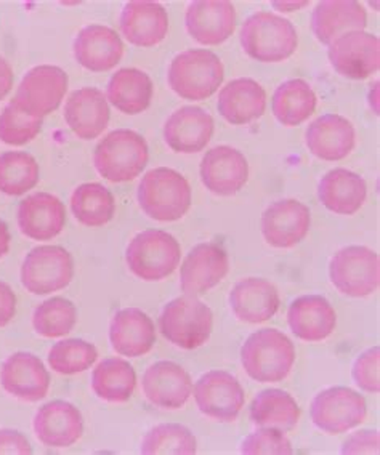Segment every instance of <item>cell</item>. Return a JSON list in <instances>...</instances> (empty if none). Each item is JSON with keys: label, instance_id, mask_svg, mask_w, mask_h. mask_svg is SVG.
I'll return each mask as SVG.
<instances>
[{"label": "cell", "instance_id": "obj_1", "mask_svg": "<svg viewBox=\"0 0 380 455\" xmlns=\"http://www.w3.org/2000/svg\"><path fill=\"white\" fill-rule=\"evenodd\" d=\"M295 363V347L278 329H262L251 333L241 348V364L246 374L259 383L283 382Z\"/></svg>", "mask_w": 380, "mask_h": 455}, {"label": "cell", "instance_id": "obj_2", "mask_svg": "<svg viewBox=\"0 0 380 455\" xmlns=\"http://www.w3.org/2000/svg\"><path fill=\"white\" fill-rule=\"evenodd\" d=\"M137 199L141 211L156 221H177L191 207V187L180 172L158 167L146 172L138 185Z\"/></svg>", "mask_w": 380, "mask_h": 455}, {"label": "cell", "instance_id": "obj_3", "mask_svg": "<svg viewBox=\"0 0 380 455\" xmlns=\"http://www.w3.org/2000/svg\"><path fill=\"white\" fill-rule=\"evenodd\" d=\"M225 79V68L211 50L191 49L178 53L170 61L167 81L178 97L203 101L219 90Z\"/></svg>", "mask_w": 380, "mask_h": 455}, {"label": "cell", "instance_id": "obj_4", "mask_svg": "<svg viewBox=\"0 0 380 455\" xmlns=\"http://www.w3.org/2000/svg\"><path fill=\"white\" fill-rule=\"evenodd\" d=\"M239 41L244 52L260 63H281L295 53L299 36L289 20L257 12L244 21Z\"/></svg>", "mask_w": 380, "mask_h": 455}, {"label": "cell", "instance_id": "obj_5", "mask_svg": "<svg viewBox=\"0 0 380 455\" xmlns=\"http://www.w3.org/2000/svg\"><path fill=\"white\" fill-rule=\"evenodd\" d=\"M150 159V149L146 140L129 129L108 133L100 140L93 164L98 173L111 183H125L141 175Z\"/></svg>", "mask_w": 380, "mask_h": 455}, {"label": "cell", "instance_id": "obj_6", "mask_svg": "<svg viewBox=\"0 0 380 455\" xmlns=\"http://www.w3.org/2000/svg\"><path fill=\"white\" fill-rule=\"evenodd\" d=\"M212 309L193 295L169 301L159 316V331L166 340L182 350H196L211 339Z\"/></svg>", "mask_w": 380, "mask_h": 455}, {"label": "cell", "instance_id": "obj_7", "mask_svg": "<svg viewBox=\"0 0 380 455\" xmlns=\"http://www.w3.org/2000/svg\"><path fill=\"white\" fill-rule=\"evenodd\" d=\"M180 259L182 247L177 239L162 229L138 233L125 251V261L132 275L146 283L170 276L180 265Z\"/></svg>", "mask_w": 380, "mask_h": 455}, {"label": "cell", "instance_id": "obj_8", "mask_svg": "<svg viewBox=\"0 0 380 455\" xmlns=\"http://www.w3.org/2000/svg\"><path fill=\"white\" fill-rule=\"evenodd\" d=\"M329 277L332 285L347 297H369L379 289V255L364 245L344 247L332 257Z\"/></svg>", "mask_w": 380, "mask_h": 455}, {"label": "cell", "instance_id": "obj_9", "mask_svg": "<svg viewBox=\"0 0 380 455\" xmlns=\"http://www.w3.org/2000/svg\"><path fill=\"white\" fill-rule=\"evenodd\" d=\"M74 261L60 245H39L26 255L21 265V284L34 295H49L71 284Z\"/></svg>", "mask_w": 380, "mask_h": 455}, {"label": "cell", "instance_id": "obj_10", "mask_svg": "<svg viewBox=\"0 0 380 455\" xmlns=\"http://www.w3.org/2000/svg\"><path fill=\"white\" fill-rule=\"evenodd\" d=\"M368 404L363 395L347 387H332L316 395L310 406V417L318 430L342 435L366 420Z\"/></svg>", "mask_w": 380, "mask_h": 455}, {"label": "cell", "instance_id": "obj_11", "mask_svg": "<svg viewBox=\"0 0 380 455\" xmlns=\"http://www.w3.org/2000/svg\"><path fill=\"white\" fill-rule=\"evenodd\" d=\"M68 92V74L58 66H36L26 73L18 85L15 105L37 119L57 111Z\"/></svg>", "mask_w": 380, "mask_h": 455}, {"label": "cell", "instance_id": "obj_12", "mask_svg": "<svg viewBox=\"0 0 380 455\" xmlns=\"http://www.w3.org/2000/svg\"><path fill=\"white\" fill-rule=\"evenodd\" d=\"M196 406L217 422H235L243 411L246 391L235 375L225 371L204 374L193 388Z\"/></svg>", "mask_w": 380, "mask_h": 455}, {"label": "cell", "instance_id": "obj_13", "mask_svg": "<svg viewBox=\"0 0 380 455\" xmlns=\"http://www.w3.org/2000/svg\"><path fill=\"white\" fill-rule=\"evenodd\" d=\"M327 58L334 71L342 77L363 81L379 71V37L364 31L344 34L329 45Z\"/></svg>", "mask_w": 380, "mask_h": 455}, {"label": "cell", "instance_id": "obj_14", "mask_svg": "<svg viewBox=\"0 0 380 455\" xmlns=\"http://www.w3.org/2000/svg\"><path fill=\"white\" fill-rule=\"evenodd\" d=\"M311 213L297 199H281L268 205L262 215V235L275 249H291L300 244L310 231Z\"/></svg>", "mask_w": 380, "mask_h": 455}, {"label": "cell", "instance_id": "obj_15", "mask_svg": "<svg viewBox=\"0 0 380 455\" xmlns=\"http://www.w3.org/2000/svg\"><path fill=\"white\" fill-rule=\"evenodd\" d=\"M230 271L228 253L214 243L191 249L180 268V289L185 295L199 297L219 285Z\"/></svg>", "mask_w": 380, "mask_h": 455}, {"label": "cell", "instance_id": "obj_16", "mask_svg": "<svg viewBox=\"0 0 380 455\" xmlns=\"http://www.w3.org/2000/svg\"><path fill=\"white\" fill-rule=\"evenodd\" d=\"M199 175L204 187L212 195L235 196L249 180V164L243 153L236 148L215 147L209 149L201 161Z\"/></svg>", "mask_w": 380, "mask_h": 455}, {"label": "cell", "instance_id": "obj_17", "mask_svg": "<svg viewBox=\"0 0 380 455\" xmlns=\"http://www.w3.org/2000/svg\"><path fill=\"white\" fill-rule=\"evenodd\" d=\"M0 383L13 398L37 403L49 395L50 374L41 358L33 353L18 351L2 364Z\"/></svg>", "mask_w": 380, "mask_h": 455}, {"label": "cell", "instance_id": "obj_18", "mask_svg": "<svg viewBox=\"0 0 380 455\" xmlns=\"http://www.w3.org/2000/svg\"><path fill=\"white\" fill-rule=\"evenodd\" d=\"M141 388L153 406L164 411H177L191 398L193 380L177 363L159 361L146 369Z\"/></svg>", "mask_w": 380, "mask_h": 455}, {"label": "cell", "instance_id": "obj_19", "mask_svg": "<svg viewBox=\"0 0 380 455\" xmlns=\"http://www.w3.org/2000/svg\"><path fill=\"white\" fill-rule=\"evenodd\" d=\"M186 31L203 45H220L236 29V10L227 0H198L188 5Z\"/></svg>", "mask_w": 380, "mask_h": 455}, {"label": "cell", "instance_id": "obj_20", "mask_svg": "<svg viewBox=\"0 0 380 455\" xmlns=\"http://www.w3.org/2000/svg\"><path fill=\"white\" fill-rule=\"evenodd\" d=\"M211 114L198 106H183L170 114L164 124V140L167 147L180 155L201 153L214 135Z\"/></svg>", "mask_w": 380, "mask_h": 455}, {"label": "cell", "instance_id": "obj_21", "mask_svg": "<svg viewBox=\"0 0 380 455\" xmlns=\"http://www.w3.org/2000/svg\"><path fill=\"white\" fill-rule=\"evenodd\" d=\"M305 143L308 151L318 159L337 163L353 151L355 127L339 114H324L308 125Z\"/></svg>", "mask_w": 380, "mask_h": 455}, {"label": "cell", "instance_id": "obj_22", "mask_svg": "<svg viewBox=\"0 0 380 455\" xmlns=\"http://www.w3.org/2000/svg\"><path fill=\"white\" fill-rule=\"evenodd\" d=\"M34 433L45 447H71L84 433L81 411L68 401H50L34 417Z\"/></svg>", "mask_w": 380, "mask_h": 455}, {"label": "cell", "instance_id": "obj_23", "mask_svg": "<svg viewBox=\"0 0 380 455\" xmlns=\"http://www.w3.org/2000/svg\"><path fill=\"white\" fill-rule=\"evenodd\" d=\"M109 105L101 90L84 87L74 90L65 105V121L77 139L95 140L109 124Z\"/></svg>", "mask_w": 380, "mask_h": 455}, {"label": "cell", "instance_id": "obj_24", "mask_svg": "<svg viewBox=\"0 0 380 455\" xmlns=\"http://www.w3.org/2000/svg\"><path fill=\"white\" fill-rule=\"evenodd\" d=\"M66 225V207L57 196L36 193L28 196L18 207V227L33 241H50Z\"/></svg>", "mask_w": 380, "mask_h": 455}, {"label": "cell", "instance_id": "obj_25", "mask_svg": "<svg viewBox=\"0 0 380 455\" xmlns=\"http://www.w3.org/2000/svg\"><path fill=\"white\" fill-rule=\"evenodd\" d=\"M124 55L119 34L103 25L85 26L74 41L76 61L92 73L111 71Z\"/></svg>", "mask_w": 380, "mask_h": 455}, {"label": "cell", "instance_id": "obj_26", "mask_svg": "<svg viewBox=\"0 0 380 455\" xmlns=\"http://www.w3.org/2000/svg\"><path fill=\"white\" fill-rule=\"evenodd\" d=\"M109 341L119 356L140 358L153 350L156 327L153 319L138 308L117 311L109 324Z\"/></svg>", "mask_w": 380, "mask_h": 455}, {"label": "cell", "instance_id": "obj_27", "mask_svg": "<svg viewBox=\"0 0 380 455\" xmlns=\"http://www.w3.org/2000/svg\"><path fill=\"white\" fill-rule=\"evenodd\" d=\"M122 36L129 44L150 49L161 44L169 33L167 10L158 2H129L121 15Z\"/></svg>", "mask_w": 380, "mask_h": 455}, {"label": "cell", "instance_id": "obj_28", "mask_svg": "<svg viewBox=\"0 0 380 455\" xmlns=\"http://www.w3.org/2000/svg\"><path fill=\"white\" fill-rule=\"evenodd\" d=\"M366 25V10L355 0H324L311 13V31L324 45H331L344 34L364 31Z\"/></svg>", "mask_w": 380, "mask_h": 455}, {"label": "cell", "instance_id": "obj_29", "mask_svg": "<svg viewBox=\"0 0 380 455\" xmlns=\"http://www.w3.org/2000/svg\"><path fill=\"white\" fill-rule=\"evenodd\" d=\"M281 305L275 284L263 277H246L230 293L235 316L247 324H260L275 316Z\"/></svg>", "mask_w": 380, "mask_h": 455}, {"label": "cell", "instance_id": "obj_30", "mask_svg": "<svg viewBox=\"0 0 380 455\" xmlns=\"http://www.w3.org/2000/svg\"><path fill=\"white\" fill-rule=\"evenodd\" d=\"M287 323L297 339L315 343L331 337L337 325V315L321 295H303L292 301Z\"/></svg>", "mask_w": 380, "mask_h": 455}, {"label": "cell", "instance_id": "obj_31", "mask_svg": "<svg viewBox=\"0 0 380 455\" xmlns=\"http://www.w3.org/2000/svg\"><path fill=\"white\" fill-rule=\"evenodd\" d=\"M217 109L228 124L247 125L265 113L267 92L249 77L235 79L220 90Z\"/></svg>", "mask_w": 380, "mask_h": 455}, {"label": "cell", "instance_id": "obj_32", "mask_svg": "<svg viewBox=\"0 0 380 455\" xmlns=\"http://www.w3.org/2000/svg\"><path fill=\"white\" fill-rule=\"evenodd\" d=\"M368 185L363 177L347 169H334L318 185V199L337 215H355L366 203Z\"/></svg>", "mask_w": 380, "mask_h": 455}, {"label": "cell", "instance_id": "obj_33", "mask_svg": "<svg viewBox=\"0 0 380 455\" xmlns=\"http://www.w3.org/2000/svg\"><path fill=\"white\" fill-rule=\"evenodd\" d=\"M151 77L137 68H122L108 82V101L127 116L145 113L153 100Z\"/></svg>", "mask_w": 380, "mask_h": 455}, {"label": "cell", "instance_id": "obj_34", "mask_svg": "<svg viewBox=\"0 0 380 455\" xmlns=\"http://www.w3.org/2000/svg\"><path fill=\"white\" fill-rule=\"evenodd\" d=\"M300 407L287 391L270 388L260 391L249 407L252 423L260 428H278L289 433L300 420Z\"/></svg>", "mask_w": 380, "mask_h": 455}, {"label": "cell", "instance_id": "obj_35", "mask_svg": "<svg viewBox=\"0 0 380 455\" xmlns=\"http://www.w3.org/2000/svg\"><path fill=\"white\" fill-rule=\"evenodd\" d=\"M137 387L135 369L129 361L109 358L101 361L92 374V390L98 398L111 404L127 403Z\"/></svg>", "mask_w": 380, "mask_h": 455}, {"label": "cell", "instance_id": "obj_36", "mask_svg": "<svg viewBox=\"0 0 380 455\" xmlns=\"http://www.w3.org/2000/svg\"><path fill=\"white\" fill-rule=\"evenodd\" d=\"M316 101V93L307 81L291 79L276 89L271 109L278 123L286 127H295L315 113Z\"/></svg>", "mask_w": 380, "mask_h": 455}, {"label": "cell", "instance_id": "obj_37", "mask_svg": "<svg viewBox=\"0 0 380 455\" xmlns=\"http://www.w3.org/2000/svg\"><path fill=\"white\" fill-rule=\"evenodd\" d=\"M71 211L84 227L100 228L113 220L116 201L113 193L103 185L84 183L74 189Z\"/></svg>", "mask_w": 380, "mask_h": 455}, {"label": "cell", "instance_id": "obj_38", "mask_svg": "<svg viewBox=\"0 0 380 455\" xmlns=\"http://www.w3.org/2000/svg\"><path fill=\"white\" fill-rule=\"evenodd\" d=\"M41 169L34 156L25 151H9L0 155V193L23 196L36 188Z\"/></svg>", "mask_w": 380, "mask_h": 455}, {"label": "cell", "instance_id": "obj_39", "mask_svg": "<svg viewBox=\"0 0 380 455\" xmlns=\"http://www.w3.org/2000/svg\"><path fill=\"white\" fill-rule=\"evenodd\" d=\"M143 455H193L198 441L193 431L180 423H162L146 433L140 444Z\"/></svg>", "mask_w": 380, "mask_h": 455}, {"label": "cell", "instance_id": "obj_40", "mask_svg": "<svg viewBox=\"0 0 380 455\" xmlns=\"http://www.w3.org/2000/svg\"><path fill=\"white\" fill-rule=\"evenodd\" d=\"M77 323V308L63 297H52L34 309L33 327L44 339H58L71 332Z\"/></svg>", "mask_w": 380, "mask_h": 455}, {"label": "cell", "instance_id": "obj_41", "mask_svg": "<svg viewBox=\"0 0 380 455\" xmlns=\"http://www.w3.org/2000/svg\"><path fill=\"white\" fill-rule=\"evenodd\" d=\"M98 351L93 343L82 339H68L55 343L49 351V364L57 374L85 372L95 364Z\"/></svg>", "mask_w": 380, "mask_h": 455}, {"label": "cell", "instance_id": "obj_42", "mask_svg": "<svg viewBox=\"0 0 380 455\" xmlns=\"http://www.w3.org/2000/svg\"><path fill=\"white\" fill-rule=\"evenodd\" d=\"M42 119L28 116L10 101L0 113V141L10 147L31 143L42 131Z\"/></svg>", "mask_w": 380, "mask_h": 455}, {"label": "cell", "instance_id": "obj_43", "mask_svg": "<svg viewBox=\"0 0 380 455\" xmlns=\"http://www.w3.org/2000/svg\"><path fill=\"white\" fill-rule=\"evenodd\" d=\"M241 454L291 455L294 454V449L284 431L278 428H260L244 439Z\"/></svg>", "mask_w": 380, "mask_h": 455}, {"label": "cell", "instance_id": "obj_44", "mask_svg": "<svg viewBox=\"0 0 380 455\" xmlns=\"http://www.w3.org/2000/svg\"><path fill=\"white\" fill-rule=\"evenodd\" d=\"M380 348L374 347L361 353L356 358L352 375L356 387L368 393H379L380 391Z\"/></svg>", "mask_w": 380, "mask_h": 455}, {"label": "cell", "instance_id": "obj_45", "mask_svg": "<svg viewBox=\"0 0 380 455\" xmlns=\"http://www.w3.org/2000/svg\"><path fill=\"white\" fill-rule=\"evenodd\" d=\"M380 435L377 430H361L353 433L350 438L344 443L342 454H379Z\"/></svg>", "mask_w": 380, "mask_h": 455}, {"label": "cell", "instance_id": "obj_46", "mask_svg": "<svg viewBox=\"0 0 380 455\" xmlns=\"http://www.w3.org/2000/svg\"><path fill=\"white\" fill-rule=\"evenodd\" d=\"M33 446L21 431L0 428V455H31Z\"/></svg>", "mask_w": 380, "mask_h": 455}, {"label": "cell", "instance_id": "obj_47", "mask_svg": "<svg viewBox=\"0 0 380 455\" xmlns=\"http://www.w3.org/2000/svg\"><path fill=\"white\" fill-rule=\"evenodd\" d=\"M17 313V295L7 283L0 281V327H5Z\"/></svg>", "mask_w": 380, "mask_h": 455}, {"label": "cell", "instance_id": "obj_48", "mask_svg": "<svg viewBox=\"0 0 380 455\" xmlns=\"http://www.w3.org/2000/svg\"><path fill=\"white\" fill-rule=\"evenodd\" d=\"M13 89V69L5 58L0 57V100L9 95Z\"/></svg>", "mask_w": 380, "mask_h": 455}, {"label": "cell", "instance_id": "obj_49", "mask_svg": "<svg viewBox=\"0 0 380 455\" xmlns=\"http://www.w3.org/2000/svg\"><path fill=\"white\" fill-rule=\"evenodd\" d=\"M10 229L4 220H0V259H4L10 251Z\"/></svg>", "mask_w": 380, "mask_h": 455}, {"label": "cell", "instance_id": "obj_50", "mask_svg": "<svg viewBox=\"0 0 380 455\" xmlns=\"http://www.w3.org/2000/svg\"><path fill=\"white\" fill-rule=\"evenodd\" d=\"M308 2H273V7L279 12H294V10L305 9Z\"/></svg>", "mask_w": 380, "mask_h": 455}]
</instances>
